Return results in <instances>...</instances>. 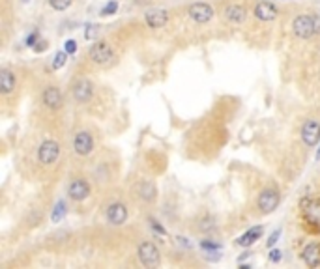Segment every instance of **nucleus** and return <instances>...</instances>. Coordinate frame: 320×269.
Returning a JSON list of instances; mask_svg holds the SVG:
<instances>
[{"instance_id":"f257e3e1","label":"nucleus","mask_w":320,"mask_h":269,"mask_svg":"<svg viewBox=\"0 0 320 269\" xmlns=\"http://www.w3.org/2000/svg\"><path fill=\"white\" fill-rule=\"evenodd\" d=\"M320 27V21L316 17H313L311 14H301L298 15L292 23V30L294 34L300 38V40H309V38H313L316 30Z\"/></svg>"},{"instance_id":"f03ea898","label":"nucleus","mask_w":320,"mask_h":269,"mask_svg":"<svg viewBox=\"0 0 320 269\" xmlns=\"http://www.w3.org/2000/svg\"><path fill=\"white\" fill-rule=\"evenodd\" d=\"M137 254H139V260L143 263L144 267H157L159 262H161V254H159V249H157V245L154 241H143L139 245L137 249Z\"/></svg>"},{"instance_id":"7ed1b4c3","label":"nucleus","mask_w":320,"mask_h":269,"mask_svg":"<svg viewBox=\"0 0 320 269\" xmlns=\"http://www.w3.org/2000/svg\"><path fill=\"white\" fill-rule=\"evenodd\" d=\"M88 56H90V60L96 66H105V64H109V62L114 58V51H112L109 41H96V43L90 47Z\"/></svg>"},{"instance_id":"20e7f679","label":"nucleus","mask_w":320,"mask_h":269,"mask_svg":"<svg viewBox=\"0 0 320 269\" xmlns=\"http://www.w3.org/2000/svg\"><path fill=\"white\" fill-rule=\"evenodd\" d=\"M92 185L86 177H73L72 182L68 184V197L75 200V202H83L90 197Z\"/></svg>"},{"instance_id":"39448f33","label":"nucleus","mask_w":320,"mask_h":269,"mask_svg":"<svg viewBox=\"0 0 320 269\" xmlns=\"http://www.w3.org/2000/svg\"><path fill=\"white\" fill-rule=\"evenodd\" d=\"M41 103L49 109V111H60L64 107V94L58 86L49 84L41 90Z\"/></svg>"},{"instance_id":"423d86ee","label":"nucleus","mask_w":320,"mask_h":269,"mask_svg":"<svg viewBox=\"0 0 320 269\" xmlns=\"http://www.w3.org/2000/svg\"><path fill=\"white\" fill-rule=\"evenodd\" d=\"M60 157V146L54 140H43L38 146V161L41 164H52L56 163Z\"/></svg>"},{"instance_id":"0eeeda50","label":"nucleus","mask_w":320,"mask_h":269,"mask_svg":"<svg viewBox=\"0 0 320 269\" xmlns=\"http://www.w3.org/2000/svg\"><path fill=\"white\" fill-rule=\"evenodd\" d=\"M94 137H92L88 131H79L73 135V150L77 155L81 157H86L94 151Z\"/></svg>"},{"instance_id":"6e6552de","label":"nucleus","mask_w":320,"mask_h":269,"mask_svg":"<svg viewBox=\"0 0 320 269\" xmlns=\"http://www.w3.org/2000/svg\"><path fill=\"white\" fill-rule=\"evenodd\" d=\"M105 217H107V223L112 226H122L127 221V208L122 202H111L105 210Z\"/></svg>"},{"instance_id":"1a4fd4ad","label":"nucleus","mask_w":320,"mask_h":269,"mask_svg":"<svg viewBox=\"0 0 320 269\" xmlns=\"http://www.w3.org/2000/svg\"><path fill=\"white\" fill-rule=\"evenodd\" d=\"M279 202H281V197H279V191L275 189H264L259 195V210H261V213H272V211H275Z\"/></svg>"},{"instance_id":"9d476101","label":"nucleus","mask_w":320,"mask_h":269,"mask_svg":"<svg viewBox=\"0 0 320 269\" xmlns=\"http://www.w3.org/2000/svg\"><path fill=\"white\" fill-rule=\"evenodd\" d=\"M187 15H189L191 21L204 25V23L212 21V17H214V8L206 4V2H197V4H191L187 8Z\"/></svg>"},{"instance_id":"9b49d317","label":"nucleus","mask_w":320,"mask_h":269,"mask_svg":"<svg viewBox=\"0 0 320 269\" xmlns=\"http://www.w3.org/2000/svg\"><path fill=\"white\" fill-rule=\"evenodd\" d=\"M301 140L305 146H316L320 142V124L318 120H307L301 127Z\"/></svg>"},{"instance_id":"f8f14e48","label":"nucleus","mask_w":320,"mask_h":269,"mask_svg":"<svg viewBox=\"0 0 320 269\" xmlns=\"http://www.w3.org/2000/svg\"><path fill=\"white\" fill-rule=\"evenodd\" d=\"M72 96L77 103H86L94 96V84L88 79H79L72 88Z\"/></svg>"},{"instance_id":"ddd939ff","label":"nucleus","mask_w":320,"mask_h":269,"mask_svg":"<svg viewBox=\"0 0 320 269\" xmlns=\"http://www.w3.org/2000/svg\"><path fill=\"white\" fill-rule=\"evenodd\" d=\"M277 8L272 4V2H266V0H261L255 6V17L262 23H268V21H274L277 17Z\"/></svg>"},{"instance_id":"4468645a","label":"nucleus","mask_w":320,"mask_h":269,"mask_svg":"<svg viewBox=\"0 0 320 269\" xmlns=\"http://www.w3.org/2000/svg\"><path fill=\"white\" fill-rule=\"evenodd\" d=\"M137 197L141 198L144 204L154 202L157 197V189H156V185H154V182H150V180H143V182L137 185Z\"/></svg>"},{"instance_id":"2eb2a0df","label":"nucleus","mask_w":320,"mask_h":269,"mask_svg":"<svg viewBox=\"0 0 320 269\" xmlns=\"http://www.w3.org/2000/svg\"><path fill=\"white\" fill-rule=\"evenodd\" d=\"M144 19L150 28H161L169 23V14L165 10H150L144 14Z\"/></svg>"},{"instance_id":"dca6fc26","label":"nucleus","mask_w":320,"mask_h":269,"mask_svg":"<svg viewBox=\"0 0 320 269\" xmlns=\"http://www.w3.org/2000/svg\"><path fill=\"white\" fill-rule=\"evenodd\" d=\"M15 86H17L15 73H13L12 69H8V67H4V69L0 71V92L4 94V96H10V94L15 90Z\"/></svg>"},{"instance_id":"f3484780","label":"nucleus","mask_w":320,"mask_h":269,"mask_svg":"<svg viewBox=\"0 0 320 269\" xmlns=\"http://www.w3.org/2000/svg\"><path fill=\"white\" fill-rule=\"evenodd\" d=\"M247 17V10L245 6H240V4H230L227 10H225V19L232 23V25H242Z\"/></svg>"},{"instance_id":"a211bd4d","label":"nucleus","mask_w":320,"mask_h":269,"mask_svg":"<svg viewBox=\"0 0 320 269\" xmlns=\"http://www.w3.org/2000/svg\"><path fill=\"white\" fill-rule=\"evenodd\" d=\"M262 234H264V226L257 224V226L249 228L245 234H242V236L238 237V239H236V243H238L240 247H251V245H253L257 239H261Z\"/></svg>"},{"instance_id":"6ab92c4d","label":"nucleus","mask_w":320,"mask_h":269,"mask_svg":"<svg viewBox=\"0 0 320 269\" xmlns=\"http://www.w3.org/2000/svg\"><path fill=\"white\" fill-rule=\"evenodd\" d=\"M301 258L303 262L307 263L309 267H318L320 265V245L318 243H311L307 245L303 252H301Z\"/></svg>"},{"instance_id":"aec40b11","label":"nucleus","mask_w":320,"mask_h":269,"mask_svg":"<svg viewBox=\"0 0 320 269\" xmlns=\"http://www.w3.org/2000/svg\"><path fill=\"white\" fill-rule=\"evenodd\" d=\"M66 202L64 200H60V202H56V206H54V210H52V215H51V219H52V223H60L62 219L66 217Z\"/></svg>"},{"instance_id":"412c9836","label":"nucleus","mask_w":320,"mask_h":269,"mask_svg":"<svg viewBox=\"0 0 320 269\" xmlns=\"http://www.w3.org/2000/svg\"><path fill=\"white\" fill-rule=\"evenodd\" d=\"M66 60H68V53H66V51H58V53L54 54V60H52V67H54V69L64 67Z\"/></svg>"},{"instance_id":"4be33fe9","label":"nucleus","mask_w":320,"mask_h":269,"mask_svg":"<svg viewBox=\"0 0 320 269\" xmlns=\"http://www.w3.org/2000/svg\"><path fill=\"white\" fill-rule=\"evenodd\" d=\"M201 249L206 250V252H217V250L221 249V245L212 241V239H203V241H201Z\"/></svg>"},{"instance_id":"5701e85b","label":"nucleus","mask_w":320,"mask_h":269,"mask_svg":"<svg viewBox=\"0 0 320 269\" xmlns=\"http://www.w3.org/2000/svg\"><path fill=\"white\" fill-rule=\"evenodd\" d=\"M199 230L204 232V234H208L210 230H214V219H212V217H204V219H201Z\"/></svg>"},{"instance_id":"b1692460","label":"nucleus","mask_w":320,"mask_h":269,"mask_svg":"<svg viewBox=\"0 0 320 269\" xmlns=\"http://www.w3.org/2000/svg\"><path fill=\"white\" fill-rule=\"evenodd\" d=\"M49 4H51L56 12H62V10H68V8L72 6V0H49Z\"/></svg>"},{"instance_id":"393cba45","label":"nucleus","mask_w":320,"mask_h":269,"mask_svg":"<svg viewBox=\"0 0 320 269\" xmlns=\"http://www.w3.org/2000/svg\"><path fill=\"white\" fill-rule=\"evenodd\" d=\"M116 10H118V2H116V0H111L107 6H103V10H101V15H103V17L114 15V14H116Z\"/></svg>"},{"instance_id":"a878e982","label":"nucleus","mask_w":320,"mask_h":269,"mask_svg":"<svg viewBox=\"0 0 320 269\" xmlns=\"http://www.w3.org/2000/svg\"><path fill=\"white\" fill-rule=\"evenodd\" d=\"M99 32V27L98 25H88V27H86V40H94V38H96V34Z\"/></svg>"},{"instance_id":"bb28decb","label":"nucleus","mask_w":320,"mask_h":269,"mask_svg":"<svg viewBox=\"0 0 320 269\" xmlns=\"http://www.w3.org/2000/svg\"><path fill=\"white\" fill-rule=\"evenodd\" d=\"M64 51H66L68 54H73L75 51H77V41H75V40H68V41H66Z\"/></svg>"},{"instance_id":"cd10ccee","label":"nucleus","mask_w":320,"mask_h":269,"mask_svg":"<svg viewBox=\"0 0 320 269\" xmlns=\"http://www.w3.org/2000/svg\"><path fill=\"white\" fill-rule=\"evenodd\" d=\"M279 236H281V228L274 230V234H272V236H270L268 243H266V245H268V249H270V247H274L275 243H277V239H279Z\"/></svg>"},{"instance_id":"c85d7f7f","label":"nucleus","mask_w":320,"mask_h":269,"mask_svg":"<svg viewBox=\"0 0 320 269\" xmlns=\"http://www.w3.org/2000/svg\"><path fill=\"white\" fill-rule=\"evenodd\" d=\"M38 38H39L38 30H34V32L30 34L28 38H26V45H28V47H34V45H36V43H38V41H39Z\"/></svg>"},{"instance_id":"c756f323","label":"nucleus","mask_w":320,"mask_h":269,"mask_svg":"<svg viewBox=\"0 0 320 269\" xmlns=\"http://www.w3.org/2000/svg\"><path fill=\"white\" fill-rule=\"evenodd\" d=\"M150 223H152V228L156 230L157 234H163V236H165V234H167V230H165V228H163V226H161V224L157 223L156 219H150Z\"/></svg>"},{"instance_id":"7c9ffc66","label":"nucleus","mask_w":320,"mask_h":269,"mask_svg":"<svg viewBox=\"0 0 320 269\" xmlns=\"http://www.w3.org/2000/svg\"><path fill=\"white\" fill-rule=\"evenodd\" d=\"M45 49H47V41L43 40H39L38 43L34 45V51H36V53H41V51H45Z\"/></svg>"},{"instance_id":"2f4dec72","label":"nucleus","mask_w":320,"mask_h":269,"mask_svg":"<svg viewBox=\"0 0 320 269\" xmlns=\"http://www.w3.org/2000/svg\"><path fill=\"white\" fill-rule=\"evenodd\" d=\"M270 260H272V262H279V260H281V250H272V252H270Z\"/></svg>"},{"instance_id":"473e14b6","label":"nucleus","mask_w":320,"mask_h":269,"mask_svg":"<svg viewBox=\"0 0 320 269\" xmlns=\"http://www.w3.org/2000/svg\"><path fill=\"white\" fill-rule=\"evenodd\" d=\"M316 159H320V150H318V153H316Z\"/></svg>"},{"instance_id":"72a5a7b5","label":"nucleus","mask_w":320,"mask_h":269,"mask_svg":"<svg viewBox=\"0 0 320 269\" xmlns=\"http://www.w3.org/2000/svg\"><path fill=\"white\" fill-rule=\"evenodd\" d=\"M23 2H28V0H23Z\"/></svg>"}]
</instances>
